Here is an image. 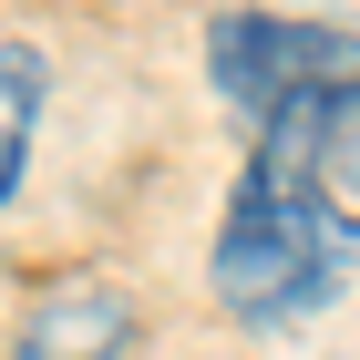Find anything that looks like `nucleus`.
<instances>
[{
	"instance_id": "f257e3e1",
	"label": "nucleus",
	"mask_w": 360,
	"mask_h": 360,
	"mask_svg": "<svg viewBox=\"0 0 360 360\" xmlns=\"http://www.w3.org/2000/svg\"><path fill=\"white\" fill-rule=\"evenodd\" d=\"M206 278H217V299L237 309V319L278 330V319L319 309L340 278H350V237L319 217V195H309L288 165H268V155H257V165L237 175V195H226L217 268H206Z\"/></svg>"
},
{
	"instance_id": "f03ea898",
	"label": "nucleus",
	"mask_w": 360,
	"mask_h": 360,
	"mask_svg": "<svg viewBox=\"0 0 360 360\" xmlns=\"http://www.w3.org/2000/svg\"><path fill=\"white\" fill-rule=\"evenodd\" d=\"M206 62H217V93L237 113H288L309 103V93H340L360 83V41L330 21H278V11H237V21H217V41H206Z\"/></svg>"
},
{
	"instance_id": "7ed1b4c3",
	"label": "nucleus",
	"mask_w": 360,
	"mask_h": 360,
	"mask_svg": "<svg viewBox=\"0 0 360 360\" xmlns=\"http://www.w3.org/2000/svg\"><path fill=\"white\" fill-rule=\"evenodd\" d=\"M257 155H268V165H288L309 195H319V217L360 248V83L309 93V103L268 113V124H257Z\"/></svg>"
},
{
	"instance_id": "20e7f679",
	"label": "nucleus",
	"mask_w": 360,
	"mask_h": 360,
	"mask_svg": "<svg viewBox=\"0 0 360 360\" xmlns=\"http://www.w3.org/2000/svg\"><path fill=\"white\" fill-rule=\"evenodd\" d=\"M113 350H124V299L113 288H62L21 330V360H113Z\"/></svg>"
},
{
	"instance_id": "39448f33",
	"label": "nucleus",
	"mask_w": 360,
	"mask_h": 360,
	"mask_svg": "<svg viewBox=\"0 0 360 360\" xmlns=\"http://www.w3.org/2000/svg\"><path fill=\"white\" fill-rule=\"evenodd\" d=\"M31 124H41V52H0V195L31 165Z\"/></svg>"
}]
</instances>
